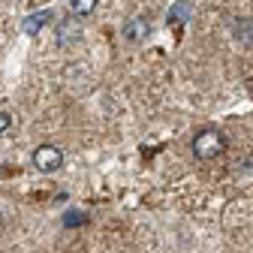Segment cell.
Listing matches in <instances>:
<instances>
[{
    "label": "cell",
    "instance_id": "cell-1",
    "mask_svg": "<svg viewBox=\"0 0 253 253\" xmlns=\"http://www.w3.org/2000/svg\"><path fill=\"white\" fill-rule=\"evenodd\" d=\"M223 151H226L223 133H217V130H202V133H196V139H193V154H196V160H214V157H220Z\"/></svg>",
    "mask_w": 253,
    "mask_h": 253
},
{
    "label": "cell",
    "instance_id": "cell-9",
    "mask_svg": "<svg viewBox=\"0 0 253 253\" xmlns=\"http://www.w3.org/2000/svg\"><path fill=\"white\" fill-rule=\"evenodd\" d=\"M84 220H87V217H84L82 211H70L67 217H63V226H82Z\"/></svg>",
    "mask_w": 253,
    "mask_h": 253
},
{
    "label": "cell",
    "instance_id": "cell-2",
    "mask_svg": "<svg viewBox=\"0 0 253 253\" xmlns=\"http://www.w3.org/2000/svg\"><path fill=\"white\" fill-rule=\"evenodd\" d=\"M30 163H34L40 172H57L60 166H63V151L57 148V145H40V148H34V154H30Z\"/></svg>",
    "mask_w": 253,
    "mask_h": 253
},
{
    "label": "cell",
    "instance_id": "cell-3",
    "mask_svg": "<svg viewBox=\"0 0 253 253\" xmlns=\"http://www.w3.org/2000/svg\"><path fill=\"white\" fill-rule=\"evenodd\" d=\"M151 37V21L148 18H130V21H126L124 24V40L126 42H145Z\"/></svg>",
    "mask_w": 253,
    "mask_h": 253
},
{
    "label": "cell",
    "instance_id": "cell-8",
    "mask_svg": "<svg viewBox=\"0 0 253 253\" xmlns=\"http://www.w3.org/2000/svg\"><path fill=\"white\" fill-rule=\"evenodd\" d=\"M70 9L76 15H90L93 9H97V0H70Z\"/></svg>",
    "mask_w": 253,
    "mask_h": 253
},
{
    "label": "cell",
    "instance_id": "cell-5",
    "mask_svg": "<svg viewBox=\"0 0 253 253\" xmlns=\"http://www.w3.org/2000/svg\"><path fill=\"white\" fill-rule=\"evenodd\" d=\"M48 21H51V12H48V9H42V12H30V15L24 18L21 30H24L27 37H37V34H40V30H42Z\"/></svg>",
    "mask_w": 253,
    "mask_h": 253
},
{
    "label": "cell",
    "instance_id": "cell-4",
    "mask_svg": "<svg viewBox=\"0 0 253 253\" xmlns=\"http://www.w3.org/2000/svg\"><path fill=\"white\" fill-rule=\"evenodd\" d=\"M79 37H82V21H76V18H63V21L57 24V42L73 45V42H79Z\"/></svg>",
    "mask_w": 253,
    "mask_h": 253
},
{
    "label": "cell",
    "instance_id": "cell-6",
    "mask_svg": "<svg viewBox=\"0 0 253 253\" xmlns=\"http://www.w3.org/2000/svg\"><path fill=\"white\" fill-rule=\"evenodd\" d=\"M232 37H235L244 48H253V18H238V21H232Z\"/></svg>",
    "mask_w": 253,
    "mask_h": 253
},
{
    "label": "cell",
    "instance_id": "cell-7",
    "mask_svg": "<svg viewBox=\"0 0 253 253\" xmlns=\"http://www.w3.org/2000/svg\"><path fill=\"white\" fill-rule=\"evenodd\" d=\"M190 15H193V6L184 3V0H178V3L172 6V12H169V21H172V24H181V21H187Z\"/></svg>",
    "mask_w": 253,
    "mask_h": 253
},
{
    "label": "cell",
    "instance_id": "cell-10",
    "mask_svg": "<svg viewBox=\"0 0 253 253\" xmlns=\"http://www.w3.org/2000/svg\"><path fill=\"white\" fill-rule=\"evenodd\" d=\"M9 126H12V115H9V112H3V109H0V133H6Z\"/></svg>",
    "mask_w": 253,
    "mask_h": 253
}]
</instances>
